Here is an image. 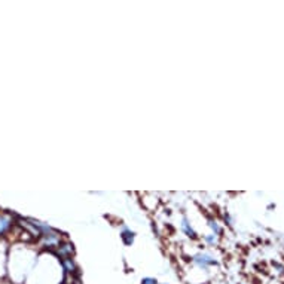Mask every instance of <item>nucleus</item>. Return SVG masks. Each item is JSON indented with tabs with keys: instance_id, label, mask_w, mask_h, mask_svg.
Masks as SVG:
<instances>
[{
	"instance_id": "1",
	"label": "nucleus",
	"mask_w": 284,
	"mask_h": 284,
	"mask_svg": "<svg viewBox=\"0 0 284 284\" xmlns=\"http://www.w3.org/2000/svg\"><path fill=\"white\" fill-rule=\"evenodd\" d=\"M143 284H157V281L154 278H146V280H143Z\"/></svg>"
},
{
	"instance_id": "2",
	"label": "nucleus",
	"mask_w": 284,
	"mask_h": 284,
	"mask_svg": "<svg viewBox=\"0 0 284 284\" xmlns=\"http://www.w3.org/2000/svg\"><path fill=\"white\" fill-rule=\"evenodd\" d=\"M0 284H8V283H6V281H2V283H0Z\"/></svg>"
}]
</instances>
